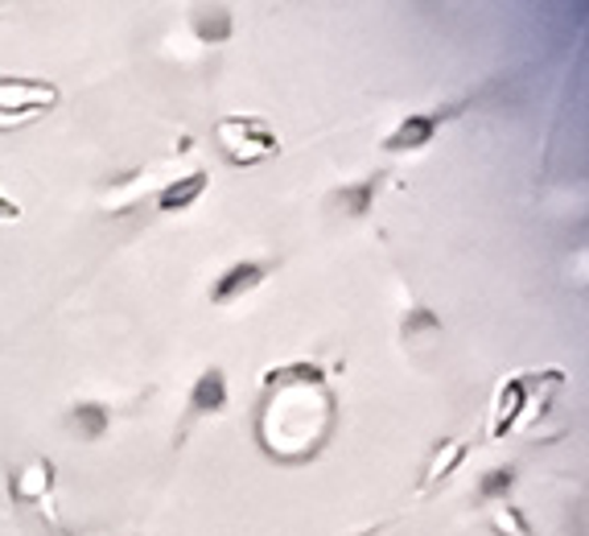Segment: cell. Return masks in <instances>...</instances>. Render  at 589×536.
<instances>
[{"label":"cell","mask_w":589,"mask_h":536,"mask_svg":"<svg viewBox=\"0 0 589 536\" xmlns=\"http://www.w3.org/2000/svg\"><path fill=\"white\" fill-rule=\"evenodd\" d=\"M264 405H260V445L268 458L305 463L313 458L334 429V396L326 376L313 364H289L264 376Z\"/></svg>","instance_id":"1"},{"label":"cell","mask_w":589,"mask_h":536,"mask_svg":"<svg viewBox=\"0 0 589 536\" xmlns=\"http://www.w3.org/2000/svg\"><path fill=\"white\" fill-rule=\"evenodd\" d=\"M215 141H219L223 157L231 162V166H264L268 157H277L280 153V136L273 132L268 120H260V116H223L219 124H215Z\"/></svg>","instance_id":"2"},{"label":"cell","mask_w":589,"mask_h":536,"mask_svg":"<svg viewBox=\"0 0 589 536\" xmlns=\"http://www.w3.org/2000/svg\"><path fill=\"white\" fill-rule=\"evenodd\" d=\"M556 389H561V371L507 380L495 396V426H491V438H507L512 429H519L536 408L544 405V392H556Z\"/></svg>","instance_id":"3"},{"label":"cell","mask_w":589,"mask_h":536,"mask_svg":"<svg viewBox=\"0 0 589 536\" xmlns=\"http://www.w3.org/2000/svg\"><path fill=\"white\" fill-rule=\"evenodd\" d=\"M50 108H58L55 83H46V79H0V129L29 124Z\"/></svg>","instance_id":"4"},{"label":"cell","mask_w":589,"mask_h":536,"mask_svg":"<svg viewBox=\"0 0 589 536\" xmlns=\"http://www.w3.org/2000/svg\"><path fill=\"white\" fill-rule=\"evenodd\" d=\"M445 116H437V111H421V116H408V120H400L396 129L387 132L384 148L387 153H417V148H424L433 136H437V129H442Z\"/></svg>","instance_id":"5"},{"label":"cell","mask_w":589,"mask_h":536,"mask_svg":"<svg viewBox=\"0 0 589 536\" xmlns=\"http://www.w3.org/2000/svg\"><path fill=\"white\" fill-rule=\"evenodd\" d=\"M264 277H268V264H260V260L231 264V269H227L215 285H211V301H215V306H227V301H236V297L252 294Z\"/></svg>","instance_id":"6"},{"label":"cell","mask_w":589,"mask_h":536,"mask_svg":"<svg viewBox=\"0 0 589 536\" xmlns=\"http://www.w3.org/2000/svg\"><path fill=\"white\" fill-rule=\"evenodd\" d=\"M206 169H194V174H185V178H173V182L161 186V194H157V211L161 215H178V211H190V206L199 203L206 194Z\"/></svg>","instance_id":"7"},{"label":"cell","mask_w":589,"mask_h":536,"mask_svg":"<svg viewBox=\"0 0 589 536\" xmlns=\"http://www.w3.org/2000/svg\"><path fill=\"white\" fill-rule=\"evenodd\" d=\"M227 405V376L219 368L203 371L199 380H194V389H190V417H211V413H223Z\"/></svg>","instance_id":"8"},{"label":"cell","mask_w":589,"mask_h":536,"mask_svg":"<svg viewBox=\"0 0 589 536\" xmlns=\"http://www.w3.org/2000/svg\"><path fill=\"white\" fill-rule=\"evenodd\" d=\"M50 487H55V466L46 463V458H37V463H29L25 471H21L17 479H13V500H46L50 496Z\"/></svg>","instance_id":"9"},{"label":"cell","mask_w":589,"mask_h":536,"mask_svg":"<svg viewBox=\"0 0 589 536\" xmlns=\"http://www.w3.org/2000/svg\"><path fill=\"white\" fill-rule=\"evenodd\" d=\"M461 458H466V442L461 438H454V442H442L437 450H433V458H429V466H424V483L421 491H433L437 483H445L454 471L461 466Z\"/></svg>","instance_id":"10"},{"label":"cell","mask_w":589,"mask_h":536,"mask_svg":"<svg viewBox=\"0 0 589 536\" xmlns=\"http://www.w3.org/2000/svg\"><path fill=\"white\" fill-rule=\"evenodd\" d=\"M194 34H199V41H227L231 37V29H236V17H231V9H223V4H211V9H194Z\"/></svg>","instance_id":"11"},{"label":"cell","mask_w":589,"mask_h":536,"mask_svg":"<svg viewBox=\"0 0 589 536\" xmlns=\"http://www.w3.org/2000/svg\"><path fill=\"white\" fill-rule=\"evenodd\" d=\"M111 426V413L104 405H79L71 413V429L79 438H87V442H99Z\"/></svg>","instance_id":"12"},{"label":"cell","mask_w":589,"mask_h":536,"mask_svg":"<svg viewBox=\"0 0 589 536\" xmlns=\"http://www.w3.org/2000/svg\"><path fill=\"white\" fill-rule=\"evenodd\" d=\"M371 199H375V182H359V186H347V190H338V199L334 203L342 206L347 215H368V206H371Z\"/></svg>","instance_id":"13"},{"label":"cell","mask_w":589,"mask_h":536,"mask_svg":"<svg viewBox=\"0 0 589 536\" xmlns=\"http://www.w3.org/2000/svg\"><path fill=\"white\" fill-rule=\"evenodd\" d=\"M512 483H516V471L512 466H495V471H486L479 483V496L482 500H498V496H507L512 491Z\"/></svg>","instance_id":"14"},{"label":"cell","mask_w":589,"mask_h":536,"mask_svg":"<svg viewBox=\"0 0 589 536\" xmlns=\"http://www.w3.org/2000/svg\"><path fill=\"white\" fill-rule=\"evenodd\" d=\"M495 533L498 536H532V528H528L524 512H516V508H503V512H495Z\"/></svg>","instance_id":"15"},{"label":"cell","mask_w":589,"mask_h":536,"mask_svg":"<svg viewBox=\"0 0 589 536\" xmlns=\"http://www.w3.org/2000/svg\"><path fill=\"white\" fill-rule=\"evenodd\" d=\"M421 331H442V322L429 314V310H412V314H408V322H405V334H408V338H417Z\"/></svg>","instance_id":"16"},{"label":"cell","mask_w":589,"mask_h":536,"mask_svg":"<svg viewBox=\"0 0 589 536\" xmlns=\"http://www.w3.org/2000/svg\"><path fill=\"white\" fill-rule=\"evenodd\" d=\"M9 219H21V206L0 194V223H9Z\"/></svg>","instance_id":"17"}]
</instances>
